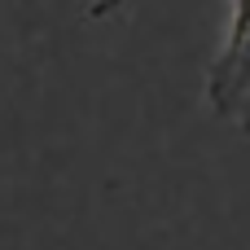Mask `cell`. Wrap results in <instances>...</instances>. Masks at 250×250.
<instances>
[{
    "label": "cell",
    "mask_w": 250,
    "mask_h": 250,
    "mask_svg": "<svg viewBox=\"0 0 250 250\" xmlns=\"http://www.w3.org/2000/svg\"><path fill=\"white\" fill-rule=\"evenodd\" d=\"M207 97H211L215 114H224L229 123L250 132V0H233L229 35L211 66Z\"/></svg>",
    "instance_id": "1"
}]
</instances>
